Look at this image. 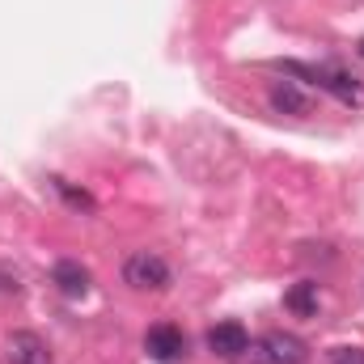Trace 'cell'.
<instances>
[{
  "label": "cell",
  "mask_w": 364,
  "mask_h": 364,
  "mask_svg": "<svg viewBox=\"0 0 364 364\" xmlns=\"http://www.w3.org/2000/svg\"><path fill=\"white\" fill-rule=\"evenodd\" d=\"M284 73L314 81L318 90L335 93V97H339V102H348V106H364V85L356 81V77H348L343 68H326V64H301V60H288V64H284Z\"/></svg>",
  "instance_id": "obj_1"
},
{
  "label": "cell",
  "mask_w": 364,
  "mask_h": 364,
  "mask_svg": "<svg viewBox=\"0 0 364 364\" xmlns=\"http://www.w3.org/2000/svg\"><path fill=\"white\" fill-rule=\"evenodd\" d=\"M305 360V343L288 331H272L263 343H250L233 364H301Z\"/></svg>",
  "instance_id": "obj_2"
},
{
  "label": "cell",
  "mask_w": 364,
  "mask_h": 364,
  "mask_svg": "<svg viewBox=\"0 0 364 364\" xmlns=\"http://www.w3.org/2000/svg\"><path fill=\"white\" fill-rule=\"evenodd\" d=\"M123 284H132L136 292H161L170 288V263L153 250H136L123 263Z\"/></svg>",
  "instance_id": "obj_3"
},
{
  "label": "cell",
  "mask_w": 364,
  "mask_h": 364,
  "mask_svg": "<svg viewBox=\"0 0 364 364\" xmlns=\"http://www.w3.org/2000/svg\"><path fill=\"white\" fill-rule=\"evenodd\" d=\"M144 352H149V360H157V364H178L186 356V335L178 326H170V322H157L144 335Z\"/></svg>",
  "instance_id": "obj_4"
},
{
  "label": "cell",
  "mask_w": 364,
  "mask_h": 364,
  "mask_svg": "<svg viewBox=\"0 0 364 364\" xmlns=\"http://www.w3.org/2000/svg\"><path fill=\"white\" fill-rule=\"evenodd\" d=\"M208 352L212 356H220V360H237L246 348H250V335H246V326L242 322H216L212 331H208Z\"/></svg>",
  "instance_id": "obj_5"
},
{
  "label": "cell",
  "mask_w": 364,
  "mask_h": 364,
  "mask_svg": "<svg viewBox=\"0 0 364 364\" xmlns=\"http://www.w3.org/2000/svg\"><path fill=\"white\" fill-rule=\"evenodd\" d=\"M4 360L9 364H51V348L34 331H13L9 343H4Z\"/></svg>",
  "instance_id": "obj_6"
},
{
  "label": "cell",
  "mask_w": 364,
  "mask_h": 364,
  "mask_svg": "<svg viewBox=\"0 0 364 364\" xmlns=\"http://www.w3.org/2000/svg\"><path fill=\"white\" fill-rule=\"evenodd\" d=\"M51 284H55L64 296H73V301H77V296H85V292H90V272H85L77 259H60V263L51 267Z\"/></svg>",
  "instance_id": "obj_7"
},
{
  "label": "cell",
  "mask_w": 364,
  "mask_h": 364,
  "mask_svg": "<svg viewBox=\"0 0 364 364\" xmlns=\"http://www.w3.org/2000/svg\"><path fill=\"white\" fill-rule=\"evenodd\" d=\"M284 309L296 314V318H314V314H318V284H309V279L292 284V288L284 292Z\"/></svg>",
  "instance_id": "obj_8"
},
{
  "label": "cell",
  "mask_w": 364,
  "mask_h": 364,
  "mask_svg": "<svg viewBox=\"0 0 364 364\" xmlns=\"http://www.w3.org/2000/svg\"><path fill=\"white\" fill-rule=\"evenodd\" d=\"M267 102H272V110H279V114H309V97L296 90L292 81H279V85H272Z\"/></svg>",
  "instance_id": "obj_9"
},
{
  "label": "cell",
  "mask_w": 364,
  "mask_h": 364,
  "mask_svg": "<svg viewBox=\"0 0 364 364\" xmlns=\"http://www.w3.org/2000/svg\"><path fill=\"white\" fill-rule=\"evenodd\" d=\"M51 182H55V191H60V195H64V199H68L73 208H81V212H93V208H97L90 191H77V186H68L64 178H51Z\"/></svg>",
  "instance_id": "obj_10"
},
{
  "label": "cell",
  "mask_w": 364,
  "mask_h": 364,
  "mask_svg": "<svg viewBox=\"0 0 364 364\" xmlns=\"http://www.w3.org/2000/svg\"><path fill=\"white\" fill-rule=\"evenodd\" d=\"M331 364H364V348H331Z\"/></svg>",
  "instance_id": "obj_11"
},
{
  "label": "cell",
  "mask_w": 364,
  "mask_h": 364,
  "mask_svg": "<svg viewBox=\"0 0 364 364\" xmlns=\"http://www.w3.org/2000/svg\"><path fill=\"white\" fill-rule=\"evenodd\" d=\"M356 51H360V60H364V38H360V47H356Z\"/></svg>",
  "instance_id": "obj_12"
}]
</instances>
